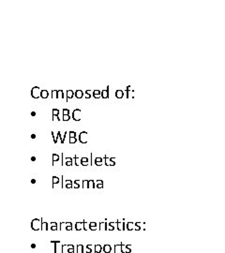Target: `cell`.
Returning a JSON list of instances; mask_svg holds the SVG:
<instances>
[{"instance_id":"6da1fadb","label":"cell","mask_w":225,"mask_h":253,"mask_svg":"<svg viewBox=\"0 0 225 253\" xmlns=\"http://www.w3.org/2000/svg\"><path fill=\"white\" fill-rule=\"evenodd\" d=\"M41 225H42V219H35L31 221V228L34 230V231H39L41 229Z\"/></svg>"},{"instance_id":"7a4b0ae2","label":"cell","mask_w":225,"mask_h":253,"mask_svg":"<svg viewBox=\"0 0 225 253\" xmlns=\"http://www.w3.org/2000/svg\"><path fill=\"white\" fill-rule=\"evenodd\" d=\"M41 91L39 86H35L32 89H31V96L34 98H39L40 97H41Z\"/></svg>"},{"instance_id":"3957f363","label":"cell","mask_w":225,"mask_h":253,"mask_svg":"<svg viewBox=\"0 0 225 253\" xmlns=\"http://www.w3.org/2000/svg\"><path fill=\"white\" fill-rule=\"evenodd\" d=\"M72 117H73V120H74V121H80V120H81V110H80V109L74 110V111H73Z\"/></svg>"},{"instance_id":"277c9868","label":"cell","mask_w":225,"mask_h":253,"mask_svg":"<svg viewBox=\"0 0 225 253\" xmlns=\"http://www.w3.org/2000/svg\"><path fill=\"white\" fill-rule=\"evenodd\" d=\"M79 141H80L82 144H86V143H87V132H86V131H83V132L80 133Z\"/></svg>"},{"instance_id":"5b68a950","label":"cell","mask_w":225,"mask_h":253,"mask_svg":"<svg viewBox=\"0 0 225 253\" xmlns=\"http://www.w3.org/2000/svg\"><path fill=\"white\" fill-rule=\"evenodd\" d=\"M52 244H54V252H58V251H61L62 252V248H63V246L60 245V242L59 241H51Z\"/></svg>"},{"instance_id":"8992f818","label":"cell","mask_w":225,"mask_h":253,"mask_svg":"<svg viewBox=\"0 0 225 253\" xmlns=\"http://www.w3.org/2000/svg\"><path fill=\"white\" fill-rule=\"evenodd\" d=\"M116 223H117V229L119 230V231H124L125 228L127 227V223H125V222H122V221H120V220H117Z\"/></svg>"},{"instance_id":"52a82bcc","label":"cell","mask_w":225,"mask_h":253,"mask_svg":"<svg viewBox=\"0 0 225 253\" xmlns=\"http://www.w3.org/2000/svg\"><path fill=\"white\" fill-rule=\"evenodd\" d=\"M62 156H63V154H62L61 156H58L57 154H54L53 155V162H56V161L62 162Z\"/></svg>"},{"instance_id":"ba28073f","label":"cell","mask_w":225,"mask_h":253,"mask_svg":"<svg viewBox=\"0 0 225 253\" xmlns=\"http://www.w3.org/2000/svg\"><path fill=\"white\" fill-rule=\"evenodd\" d=\"M101 98H109V86H107V88L101 91Z\"/></svg>"},{"instance_id":"9c48e42d","label":"cell","mask_w":225,"mask_h":253,"mask_svg":"<svg viewBox=\"0 0 225 253\" xmlns=\"http://www.w3.org/2000/svg\"><path fill=\"white\" fill-rule=\"evenodd\" d=\"M105 158V157L104 158H99V157H97L96 158H95V164L97 165V166H101L102 164H103V159Z\"/></svg>"},{"instance_id":"30bf717a","label":"cell","mask_w":225,"mask_h":253,"mask_svg":"<svg viewBox=\"0 0 225 253\" xmlns=\"http://www.w3.org/2000/svg\"><path fill=\"white\" fill-rule=\"evenodd\" d=\"M63 180V176L61 178L57 177V176H53V185H56V184H59L60 182H62Z\"/></svg>"},{"instance_id":"8fae6325","label":"cell","mask_w":225,"mask_h":253,"mask_svg":"<svg viewBox=\"0 0 225 253\" xmlns=\"http://www.w3.org/2000/svg\"><path fill=\"white\" fill-rule=\"evenodd\" d=\"M103 251H104V253H110L112 250V246H110V245H104L103 246Z\"/></svg>"},{"instance_id":"7c38bea8","label":"cell","mask_w":225,"mask_h":253,"mask_svg":"<svg viewBox=\"0 0 225 253\" xmlns=\"http://www.w3.org/2000/svg\"><path fill=\"white\" fill-rule=\"evenodd\" d=\"M75 229H76V231H81L84 229V221L83 222H77L76 224H75Z\"/></svg>"},{"instance_id":"4fadbf2b","label":"cell","mask_w":225,"mask_h":253,"mask_svg":"<svg viewBox=\"0 0 225 253\" xmlns=\"http://www.w3.org/2000/svg\"><path fill=\"white\" fill-rule=\"evenodd\" d=\"M107 226H108V223H106V222H101V223H99V231H106L107 230Z\"/></svg>"},{"instance_id":"5bb4252c","label":"cell","mask_w":225,"mask_h":253,"mask_svg":"<svg viewBox=\"0 0 225 253\" xmlns=\"http://www.w3.org/2000/svg\"><path fill=\"white\" fill-rule=\"evenodd\" d=\"M105 164L107 166H115V163L112 162L111 160V158H108V157H105Z\"/></svg>"},{"instance_id":"9a60e30c","label":"cell","mask_w":225,"mask_h":253,"mask_svg":"<svg viewBox=\"0 0 225 253\" xmlns=\"http://www.w3.org/2000/svg\"><path fill=\"white\" fill-rule=\"evenodd\" d=\"M93 97L95 98H101V92L99 90H94L93 91Z\"/></svg>"},{"instance_id":"2e32d148","label":"cell","mask_w":225,"mask_h":253,"mask_svg":"<svg viewBox=\"0 0 225 253\" xmlns=\"http://www.w3.org/2000/svg\"><path fill=\"white\" fill-rule=\"evenodd\" d=\"M85 93L84 92L82 91V90H76L75 91V97H76L77 98H83V95H84Z\"/></svg>"},{"instance_id":"e0dca14e","label":"cell","mask_w":225,"mask_h":253,"mask_svg":"<svg viewBox=\"0 0 225 253\" xmlns=\"http://www.w3.org/2000/svg\"><path fill=\"white\" fill-rule=\"evenodd\" d=\"M115 224L116 223H114V222H110V223H108L107 230L108 231H114L115 229Z\"/></svg>"},{"instance_id":"ac0fdd59","label":"cell","mask_w":225,"mask_h":253,"mask_svg":"<svg viewBox=\"0 0 225 253\" xmlns=\"http://www.w3.org/2000/svg\"><path fill=\"white\" fill-rule=\"evenodd\" d=\"M134 227H135V225H134L133 222H128L126 228L129 231H132V230H134Z\"/></svg>"},{"instance_id":"d6986e66","label":"cell","mask_w":225,"mask_h":253,"mask_svg":"<svg viewBox=\"0 0 225 253\" xmlns=\"http://www.w3.org/2000/svg\"><path fill=\"white\" fill-rule=\"evenodd\" d=\"M115 253L122 252V246H121V243H120V244H117V245L115 246Z\"/></svg>"},{"instance_id":"ffe728a7","label":"cell","mask_w":225,"mask_h":253,"mask_svg":"<svg viewBox=\"0 0 225 253\" xmlns=\"http://www.w3.org/2000/svg\"><path fill=\"white\" fill-rule=\"evenodd\" d=\"M103 250L102 246L101 245H95V253H101Z\"/></svg>"},{"instance_id":"44dd1931","label":"cell","mask_w":225,"mask_h":253,"mask_svg":"<svg viewBox=\"0 0 225 253\" xmlns=\"http://www.w3.org/2000/svg\"><path fill=\"white\" fill-rule=\"evenodd\" d=\"M75 93L72 91V90H68L67 91V100L68 98H72L74 97Z\"/></svg>"},{"instance_id":"7402d4cb","label":"cell","mask_w":225,"mask_h":253,"mask_svg":"<svg viewBox=\"0 0 225 253\" xmlns=\"http://www.w3.org/2000/svg\"><path fill=\"white\" fill-rule=\"evenodd\" d=\"M123 96H124V93H123L122 90H116V92H115V97H116L117 98H122Z\"/></svg>"},{"instance_id":"603a6c76","label":"cell","mask_w":225,"mask_h":253,"mask_svg":"<svg viewBox=\"0 0 225 253\" xmlns=\"http://www.w3.org/2000/svg\"><path fill=\"white\" fill-rule=\"evenodd\" d=\"M75 164L76 166H80L82 165V158H78V157H75Z\"/></svg>"},{"instance_id":"cb8c5ba5","label":"cell","mask_w":225,"mask_h":253,"mask_svg":"<svg viewBox=\"0 0 225 253\" xmlns=\"http://www.w3.org/2000/svg\"><path fill=\"white\" fill-rule=\"evenodd\" d=\"M50 229H51L52 231H56L57 230V223H56V222H52Z\"/></svg>"},{"instance_id":"d4e9b609","label":"cell","mask_w":225,"mask_h":253,"mask_svg":"<svg viewBox=\"0 0 225 253\" xmlns=\"http://www.w3.org/2000/svg\"><path fill=\"white\" fill-rule=\"evenodd\" d=\"M84 230H85V231L90 230V223H88V222H86L85 220L84 221Z\"/></svg>"},{"instance_id":"484cf974","label":"cell","mask_w":225,"mask_h":253,"mask_svg":"<svg viewBox=\"0 0 225 253\" xmlns=\"http://www.w3.org/2000/svg\"><path fill=\"white\" fill-rule=\"evenodd\" d=\"M48 96H49V94H48V91H47V90H42V91H41V98H47Z\"/></svg>"},{"instance_id":"4316f807","label":"cell","mask_w":225,"mask_h":253,"mask_svg":"<svg viewBox=\"0 0 225 253\" xmlns=\"http://www.w3.org/2000/svg\"><path fill=\"white\" fill-rule=\"evenodd\" d=\"M41 230H42V231H47V230H48V223H46V222H44L43 220H42Z\"/></svg>"},{"instance_id":"83f0119b","label":"cell","mask_w":225,"mask_h":253,"mask_svg":"<svg viewBox=\"0 0 225 253\" xmlns=\"http://www.w3.org/2000/svg\"><path fill=\"white\" fill-rule=\"evenodd\" d=\"M133 93H134V90H133V89H131V90H127L128 98H133Z\"/></svg>"},{"instance_id":"f1b7e54d","label":"cell","mask_w":225,"mask_h":253,"mask_svg":"<svg viewBox=\"0 0 225 253\" xmlns=\"http://www.w3.org/2000/svg\"><path fill=\"white\" fill-rule=\"evenodd\" d=\"M96 188L95 181H94V180H89V186H88V188Z\"/></svg>"},{"instance_id":"f546056e","label":"cell","mask_w":225,"mask_h":253,"mask_svg":"<svg viewBox=\"0 0 225 253\" xmlns=\"http://www.w3.org/2000/svg\"><path fill=\"white\" fill-rule=\"evenodd\" d=\"M83 251H84V246H83V245H78V246H77V252H78V253H83Z\"/></svg>"},{"instance_id":"4dcf8cb0","label":"cell","mask_w":225,"mask_h":253,"mask_svg":"<svg viewBox=\"0 0 225 253\" xmlns=\"http://www.w3.org/2000/svg\"><path fill=\"white\" fill-rule=\"evenodd\" d=\"M68 251V245H63L62 248V253H67Z\"/></svg>"},{"instance_id":"1f68e13d","label":"cell","mask_w":225,"mask_h":253,"mask_svg":"<svg viewBox=\"0 0 225 253\" xmlns=\"http://www.w3.org/2000/svg\"><path fill=\"white\" fill-rule=\"evenodd\" d=\"M88 186H89V180H84L83 181V187L85 188H87Z\"/></svg>"},{"instance_id":"d6a6232c","label":"cell","mask_w":225,"mask_h":253,"mask_svg":"<svg viewBox=\"0 0 225 253\" xmlns=\"http://www.w3.org/2000/svg\"><path fill=\"white\" fill-rule=\"evenodd\" d=\"M57 97H58V98H64V93H63V90H58Z\"/></svg>"},{"instance_id":"836d02e7","label":"cell","mask_w":225,"mask_h":253,"mask_svg":"<svg viewBox=\"0 0 225 253\" xmlns=\"http://www.w3.org/2000/svg\"><path fill=\"white\" fill-rule=\"evenodd\" d=\"M57 93H58V90H53L52 91V95H53V98H57Z\"/></svg>"},{"instance_id":"e575fe53","label":"cell","mask_w":225,"mask_h":253,"mask_svg":"<svg viewBox=\"0 0 225 253\" xmlns=\"http://www.w3.org/2000/svg\"><path fill=\"white\" fill-rule=\"evenodd\" d=\"M72 188H80V184H78L76 181H74L73 184H72Z\"/></svg>"},{"instance_id":"d590c367","label":"cell","mask_w":225,"mask_h":253,"mask_svg":"<svg viewBox=\"0 0 225 253\" xmlns=\"http://www.w3.org/2000/svg\"><path fill=\"white\" fill-rule=\"evenodd\" d=\"M122 246V253H126V249H127V245H125L123 243H121Z\"/></svg>"},{"instance_id":"8d00e7d4","label":"cell","mask_w":225,"mask_h":253,"mask_svg":"<svg viewBox=\"0 0 225 253\" xmlns=\"http://www.w3.org/2000/svg\"><path fill=\"white\" fill-rule=\"evenodd\" d=\"M58 114H59V110L53 109V115H58Z\"/></svg>"},{"instance_id":"74e56055","label":"cell","mask_w":225,"mask_h":253,"mask_svg":"<svg viewBox=\"0 0 225 253\" xmlns=\"http://www.w3.org/2000/svg\"><path fill=\"white\" fill-rule=\"evenodd\" d=\"M63 115H70V111L68 109H63Z\"/></svg>"},{"instance_id":"f35d334b","label":"cell","mask_w":225,"mask_h":253,"mask_svg":"<svg viewBox=\"0 0 225 253\" xmlns=\"http://www.w3.org/2000/svg\"><path fill=\"white\" fill-rule=\"evenodd\" d=\"M70 136L71 138H76V133L75 131H70Z\"/></svg>"},{"instance_id":"ab89813d","label":"cell","mask_w":225,"mask_h":253,"mask_svg":"<svg viewBox=\"0 0 225 253\" xmlns=\"http://www.w3.org/2000/svg\"><path fill=\"white\" fill-rule=\"evenodd\" d=\"M68 142H70L71 144H75L77 142V139L76 138H70V141Z\"/></svg>"},{"instance_id":"60d3db41","label":"cell","mask_w":225,"mask_h":253,"mask_svg":"<svg viewBox=\"0 0 225 253\" xmlns=\"http://www.w3.org/2000/svg\"><path fill=\"white\" fill-rule=\"evenodd\" d=\"M83 162H89V158H86V157L82 158V163H83Z\"/></svg>"},{"instance_id":"b9f144b4","label":"cell","mask_w":225,"mask_h":253,"mask_svg":"<svg viewBox=\"0 0 225 253\" xmlns=\"http://www.w3.org/2000/svg\"><path fill=\"white\" fill-rule=\"evenodd\" d=\"M53 121H60V118L58 117V115H53Z\"/></svg>"},{"instance_id":"7bdbcfd3","label":"cell","mask_w":225,"mask_h":253,"mask_svg":"<svg viewBox=\"0 0 225 253\" xmlns=\"http://www.w3.org/2000/svg\"><path fill=\"white\" fill-rule=\"evenodd\" d=\"M70 120V115H63V121H68Z\"/></svg>"},{"instance_id":"ee69618b","label":"cell","mask_w":225,"mask_h":253,"mask_svg":"<svg viewBox=\"0 0 225 253\" xmlns=\"http://www.w3.org/2000/svg\"><path fill=\"white\" fill-rule=\"evenodd\" d=\"M97 226H98V224L96 223V222H90V227H97Z\"/></svg>"},{"instance_id":"f6af8a7d","label":"cell","mask_w":225,"mask_h":253,"mask_svg":"<svg viewBox=\"0 0 225 253\" xmlns=\"http://www.w3.org/2000/svg\"><path fill=\"white\" fill-rule=\"evenodd\" d=\"M134 230H136V231H140V230H141V227H140V226H138V225H136V224H135V227H134Z\"/></svg>"},{"instance_id":"bcb514c9","label":"cell","mask_w":225,"mask_h":253,"mask_svg":"<svg viewBox=\"0 0 225 253\" xmlns=\"http://www.w3.org/2000/svg\"><path fill=\"white\" fill-rule=\"evenodd\" d=\"M67 188H72V184H66V186H65Z\"/></svg>"},{"instance_id":"7dc6e473","label":"cell","mask_w":225,"mask_h":253,"mask_svg":"<svg viewBox=\"0 0 225 253\" xmlns=\"http://www.w3.org/2000/svg\"><path fill=\"white\" fill-rule=\"evenodd\" d=\"M95 183H96V185H101V184H103V181L102 180H97Z\"/></svg>"},{"instance_id":"c3c4849f","label":"cell","mask_w":225,"mask_h":253,"mask_svg":"<svg viewBox=\"0 0 225 253\" xmlns=\"http://www.w3.org/2000/svg\"><path fill=\"white\" fill-rule=\"evenodd\" d=\"M74 251H75V248H73V249H68V253H74Z\"/></svg>"},{"instance_id":"681fc988","label":"cell","mask_w":225,"mask_h":253,"mask_svg":"<svg viewBox=\"0 0 225 253\" xmlns=\"http://www.w3.org/2000/svg\"><path fill=\"white\" fill-rule=\"evenodd\" d=\"M72 230V226H67L66 227V231H71Z\"/></svg>"},{"instance_id":"f907efd6","label":"cell","mask_w":225,"mask_h":253,"mask_svg":"<svg viewBox=\"0 0 225 253\" xmlns=\"http://www.w3.org/2000/svg\"><path fill=\"white\" fill-rule=\"evenodd\" d=\"M84 95H85V98H90V97H91V96H90L89 94H87V93H86V92H85V94H84Z\"/></svg>"},{"instance_id":"816d5d0a","label":"cell","mask_w":225,"mask_h":253,"mask_svg":"<svg viewBox=\"0 0 225 253\" xmlns=\"http://www.w3.org/2000/svg\"><path fill=\"white\" fill-rule=\"evenodd\" d=\"M96 188H103V184H101V185H96Z\"/></svg>"},{"instance_id":"f5cc1de1","label":"cell","mask_w":225,"mask_h":253,"mask_svg":"<svg viewBox=\"0 0 225 253\" xmlns=\"http://www.w3.org/2000/svg\"><path fill=\"white\" fill-rule=\"evenodd\" d=\"M130 252H131V249H129V248H127V249H126V253H130Z\"/></svg>"},{"instance_id":"db71d44e","label":"cell","mask_w":225,"mask_h":253,"mask_svg":"<svg viewBox=\"0 0 225 253\" xmlns=\"http://www.w3.org/2000/svg\"><path fill=\"white\" fill-rule=\"evenodd\" d=\"M66 225L67 226H72V223L71 222H66Z\"/></svg>"},{"instance_id":"11a10c76","label":"cell","mask_w":225,"mask_h":253,"mask_svg":"<svg viewBox=\"0 0 225 253\" xmlns=\"http://www.w3.org/2000/svg\"><path fill=\"white\" fill-rule=\"evenodd\" d=\"M111 160H112V162H115V157H114V158L112 157V158H111Z\"/></svg>"},{"instance_id":"9f6ffc18","label":"cell","mask_w":225,"mask_h":253,"mask_svg":"<svg viewBox=\"0 0 225 253\" xmlns=\"http://www.w3.org/2000/svg\"><path fill=\"white\" fill-rule=\"evenodd\" d=\"M36 246H37L36 244H32V245H31V248H32V249H36Z\"/></svg>"},{"instance_id":"6f0895ef","label":"cell","mask_w":225,"mask_h":253,"mask_svg":"<svg viewBox=\"0 0 225 253\" xmlns=\"http://www.w3.org/2000/svg\"><path fill=\"white\" fill-rule=\"evenodd\" d=\"M36 138V135L35 134H31V139H35Z\"/></svg>"},{"instance_id":"680465c9","label":"cell","mask_w":225,"mask_h":253,"mask_svg":"<svg viewBox=\"0 0 225 253\" xmlns=\"http://www.w3.org/2000/svg\"><path fill=\"white\" fill-rule=\"evenodd\" d=\"M35 160H36L35 157H31V161H35Z\"/></svg>"},{"instance_id":"91938a15","label":"cell","mask_w":225,"mask_h":253,"mask_svg":"<svg viewBox=\"0 0 225 253\" xmlns=\"http://www.w3.org/2000/svg\"><path fill=\"white\" fill-rule=\"evenodd\" d=\"M74 246L73 245H68V249H73Z\"/></svg>"},{"instance_id":"94428289","label":"cell","mask_w":225,"mask_h":253,"mask_svg":"<svg viewBox=\"0 0 225 253\" xmlns=\"http://www.w3.org/2000/svg\"><path fill=\"white\" fill-rule=\"evenodd\" d=\"M35 115H36L35 112H31V116H35Z\"/></svg>"},{"instance_id":"6125c7cd","label":"cell","mask_w":225,"mask_h":253,"mask_svg":"<svg viewBox=\"0 0 225 253\" xmlns=\"http://www.w3.org/2000/svg\"><path fill=\"white\" fill-rule=\"evenodd\" d=\"M35 183H36L35 179H31V184H35Z\"/></svg>"},{"instance_id":"be15d7a7","label":"cell","mask_w":225,"mask_h":253,"mask_svg":"<svg viewBox=\"0 0 225 253\" xmlns=\"http://www.w3.org/2000/svg\"><path fill=\"white\" fill-rule=\"evenodd\" d=\"M85 92H86V93H87V94H89V95L91 94V91H90V90H86Z\"/></svg>"}]
</instances>
